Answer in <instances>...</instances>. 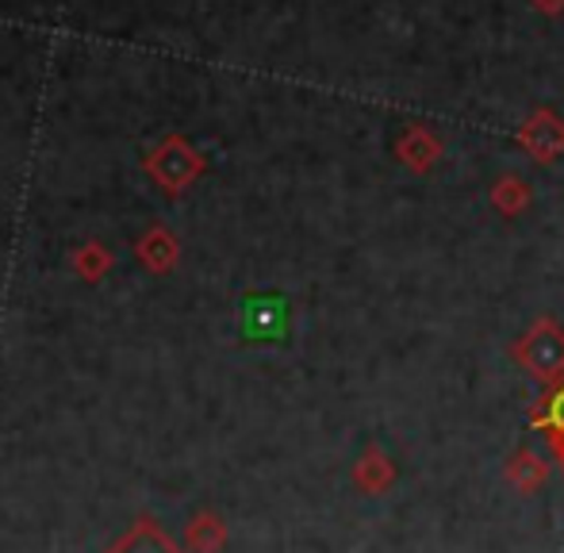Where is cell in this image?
<instances>
[{
    "label": "cell",
    "mask_w": 564,
    "mask_h": 553,
    "mask_svg": "<svg viewBox=\"0 0 564 553\" xmlns=\"http://www.w3.org/2000/svg\"><path fill=\"white\" fill-rule=\"evenodd\" d=\"M507 354L542 389H553V384L564 381V327L553 315H542V319L530 323Z\"/></svg>",
    "instance_id": "cell-1"
},
{
    "label": "cell",
    "mask_w": 564,
    "mask_h": 553,
    "mask_svg": "<svg viewBox=\"0 0 564 553\" xmlns=\"http://www.w3.org/2000/svg\"><path fill=\"white\" fill-rule=\"evenodd\" d=\"M519 147L527 150L534 162L550 165L564 154V120L553 112H534L527 123L519 128Z\"/></svg>",
    "instance_id": "cell-2"
},
{
    "label": "cell",
    "mask_w": 564,
    "mask_h": 553,
    "mask_svg": "<svg viewBox=\"0 0 564 553\" xmlns=\"http://www.w3.org/2000/svg\"><path fill=\"white\" fill-rule=\"evenodd\" d=\"M349 480H354V488L361 496H388L395 488V480H400V469H395V462L388 457V449L365 446L361 454H357L354 469H349Z\"/></svg>",
    "instance_id": "cell-3"
},
{
    "label": "cell",
    "mask_w": 564,
    "mask_h": 553,
    "mask_svg": "<svg viewBox=\"0 0 564 553\" xmlns=\"http://www.w3.org/2000/svg\"><path fill=\"white\" fill-rule=\"evenodd\" d=\"M550 473H553V465L545 462L538 449H530V446L514 449V454L503 462V480L519 496H538L545 485H550Z\"/></svg>",
    "instance_id": "cell-4"
},
{
    "label": "cell",
    "mask_w": 564,
    "mask_h": 553,
    "mask_svg": "<svg viewBox=\"0 0 564 553\" xmlns=\"http://www.w3.org/2000/svg\"><path fill=\"white\" fill-rule=\"evenodd\" d=\"M530 426L542 431L550 454L557 457L564 449V381L553 384V389H545L542 397L530 404Z\"/></svg>",
    "instance_id": "cell-5"
},
{
    "label": "cell",
    "mask_w": 564,
    "mask_h": 553,
    "mask_svg": "<svg viewBox=\"0 0 564 553\" xmlns=\"http://www.w3.org/2000/svg\"><path fill=\"white\" fill-rule=\"evenodd\" d=\"M395 154H400V162L408 165L411 173H426L438 165L442 158V139L434 135L431 128H408L400 139V147H395Z\"/></svg>",
    "instance_id": "cell-6"
},
{
    "label": "cell",
    "mask_w": 564,
    "mask_h": 553,
    "mask_svg": "<svg viewBox=\"0 0 564 553\" xmlns=\"http://www.w3.org/2000/svg\"><path fill=\"white\" fill-rule=\"evenodd\" d=\"M530 200H534V193H530V185L519 173H503V177L491 185V208H499V216H507V219L522 216V212L530 208Z\"/></svg>",
    "instance_id": "cell-7"
},
{
    "label": "cell",
    "mask_w": 564,
    "mask_h": 553,
    "mask_svg": "<svg viewBox=\"0 0 564 553\" xmlns=\"http://www.w3.org/2000/svg\"><path fill=\"white\" fill-rule=\"evenodd\" d=\"M557 465H561V473H564V449H561V454H557Z\"/></svg>",
    "instance_id": "cell-8"
}]
</instances>
